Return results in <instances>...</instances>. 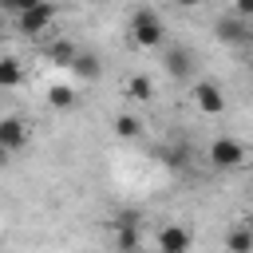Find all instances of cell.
I'll list each match as a JSON object with an SVG mask.
<instances>
[{
  "label": "cell",
  "mask_w": 253,
  "mask_h": 253,
  "mask_svg": "<svg viewBox=\"0 0 253 253\" xmlns=\"http://www.w3.org/2000/svg\"><path fill=\"white\" fill-rule=\"evenodd\" d=\"M126 32H130V40H134L138 47H162V40H166L162 16H158L154 8H134V12H130Z\"/></svg>",
  "instance_id": "obj_1"
},
{
  "label": "cell",
  "mask_w": 253,
  "mask_h": 253,
  "mask_svg": "<svg viewBox=\"0 0 253 253\" xmlns=\"http://www.w3.org/2000/svg\"><path fill=\"white\" fill-rule=\"evenodd\" d=\"M206 158H210V166H213V170H237V166H245V158H249V154H245V146H241L237 138H225V134H221V138H213V142H210Z\"/></svg>",
  "instance_id": "obj_2"
},
{
  "label": "cell",
  "mask_w": 253,
  "mask_h": 253,
  "mask_svg": "<svg viewBox=\"0 0 253 253\" xmlns=\"http://www.w3.org/2000/svg\"><path fill=\"white\" fill-rule=\"evenodd\" d=\"M194 249V233L178 221H166L158 229V253H190Z\"/></svg>",
  "instance_id": "obj_3"
},
{
  "label": "cell",
  "mask_w": 253,
  "mask_h": 253,
  "mask_svg": "<svg viewBox=\"0 0 253 253\" xmlns=\"http://www.w3.org/2000/svg\"><path fill=\"white\" fill-rule=\"evenodd\" d=\"M162 63H166V75L178 79V83H190V75H194V67H198V59H194L190 47H166Z\"/></svg>",
  "instance_id": "obj_4"
},
{
  "label": "cell",
  "mask_w": 253,
  "mask_h": 253,
  "mask_svg": "<svg viewBox=\"0 0 253 253\" xmlns=\"http://www.w3.org/2000/svg\"><path fill=\"white\" fill-rule=\"evenodd\" d=\"M190 95H194V103H198L202 115H221V111H225V95H221V87L210 83V79H198V83L190 87Z\"/></svg>",
  "instance_id": "obj_5"
},
{
  "label": "cell",
  "mask_w": 253,
  "mask_h": 253,
  "mask_svg": "<svg viewBox=\"0 0 253 253\" xmlns=\"http://www.w3.org/2000/svg\"><path fill=\"white\" fill-rule=\"evenodd\" d=\"M28 146V123L20 115H4L0 119V150L12 154V150H24Z\"/></svg>",
  "instance_id": "obj_6"
},
{
  "label": "cell",
  "mask_w": 253,
  "mask_h": 253,
  "mask_svg": "<svg viewBox=\"0 0 253 253\" xmlns=\"http://www.w3.org/2000/svg\"><path fill=\"white\" fill-rule=\"evenodd\" d=\"M55 16H59V8L55 4H32V8H24L20 12V32H28V36H36V32H43L47 24H55Z\"/></svg>",
  "instance_id": "obj_7"
},
{
  "label": "cell",
  "mask_w": 253,
  "mask_h": 253,
  "mask_svg": "<svg viewBox=\"0 0 253 253\" xmlns=\"http://www.w3.org/2000/svg\"><path fill=\"white\" fill-rule=\"evenodd\" d=\"M213 36L217 40H225V43H245L249 36H253V28H249V20H237V16H217V24H213Z\"/></svg>",
  "instance_id": "obj_8"
},
{
  "label": "cell",
  "mask_w": 253,
  "mask_h": 253,
  "mask_svg": "<svg viewBox=\"0 0 253 253\" xmlns=\"http://www.w3.org/2000/svg\"><path fill=\"white\" fill-rule=\"evenodd\" d=\"M123 91H126V99H134V103H150V99H154V79H150V75H130Z\"/></svg>",
  "instance_id": "obj_9"
},
{
  "label": "cell",
  "mask_w": 253,
  "mask_h": 253,
  "mask_svg": "<svg viewBox=\"0 0 253 253\" xmlns=\"http://www.w3.org/2000/svg\"><path fill=\"white\" fill-rule=\"evenodd\" d=\"M154 158H158L166 170H182V166H186V158H190V150H186L182 142H170V146H158V150H154Z\"/></svg>",
  "instance_id": "obj_10"
},
{
  "label": "cell",
  "mask_w": 253,
  "mask_h": 253,
  "mask_svg": "<svg viewBox=\"0 0 253 253\" xmlns=\"http://www.w3.org/2000/svg\"><path fill=\"white\" fill-rule=\"evenodd\" d=\"M67 71H75L79 79H99V75H103V63H99V55H87V51H79V55H75V63H71Z\"/></svg>",
  "instance_id": "obj_11"
},
{
  "label": "cell",
  "mask_w": 253,
  "mask_h": 253,
  "mask_svg": "<svg viewBox=\"0 0 253 253\" xmlns=\"http://www.w3.org/2000/svg\"><path fill=\"white\" fill-rule=\"evenodd\" d=\"M75 87H67V83H55V87H47V107H55V111H71L75 107Z\"/></svg>",
  "instance_id": "obj_12"
},
{
  "label": "cell",
  "mask_w": 253,
  "mask_h": 253,
  "mask_svg": "<svg viewBox=\"0 0 253 253\" xmlns=\"http://www.w3.org/2000/svg\"><path fill=\"white\" fill-rule=\"evenodd\" d=\"M47 55H51V63H55V67H71V63H75V55H79V47H75L71 40H55V43L47 47Z\"/></svg>",
  "instance_id": "obj_13"
},
{
  "label": "cell",
  "mask_w": 253,
  "mask_h": 253,
  "mask_svg": "<svg viewBox=\"0 0 253 253\" xmlns=\"http://www.w3.org/2000/svg\"><path fill=\"white\" fill-rule=\"evenodd\" d=\"M225 249H229V253H253V233H249V225H233L229 237H225Z\"/></svg>",
  "instance_id": "obj_14"
},
{
  "label": "cell",
  "mask_w": 253,
  "mask_h": 253,
  "mask_svg": "<svg viewBox=\"0 0 253 253\" xmlns=\"http://www.w3.org/2000/svg\"><path fill=\"white\" fill-rule=\"evenodd\" d=\"M115 134H119V138H138V134H142V119H138V115H126V111L115 115Z\"/></svg>",
  "instance_id": "obj_15"
},
{
  "label": "cell",
  "mask_w": 253,
  "mask_h": 253,
  "mask_svg": "<svg viewBox=\"0 0 253 253\" xmlns=\"http://www.w3.org/2000/svg\"><path fill=\"white\" fill-rule=\"evenodd\" d=\"M24 83V67H20V59H0V87H20Z\"/></svg>",
  "instance_id": "obj_16"
},
{
  "label": "cell",
  "mask_w": 253,
  "mask_h": 253,
  "mask_svg": "<svg viewBox=\"0 0 253 253\" xmlns=\"http://www.w3.org/2000/svg\"><path fill=\"white\" fill-rule=\"evenodd\" d=\"M115 241H119V253H138V229L115 225Z\"/></svg>",
  "instance_id": "obj_17"
},
{
  "label": "cell",
  "mask_w": 253,
  "mask_h": 253,
  "mask_svg": "<svg viewBox=\"0 0 253 253\" xmlns=\"http://www.w3.org/2000/svg\"><path fill=\"white\" fill-rule=\"evenodd\" d=\"M115 225H130V229H138V225H142V213H138V210H119Z\"/></svg>",
  "instance_id": "obj_18"
},
{
  "label": "cell",
  "mask_w": 253,
  "mask_h": 253,
  "mask_svg": "<svg viewBox=\"0 0 253 253\" xmlns=\"http://www.w3.org/2000/svg\"><path fill=\"white\" fill-rule=\"evenodd\" d=\"M4 162H8V154H4V150H0V166H4Z\"/></svg>",
  "instance_id": "obj_19"
}]
</instances>
